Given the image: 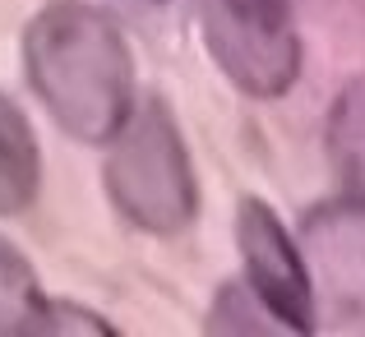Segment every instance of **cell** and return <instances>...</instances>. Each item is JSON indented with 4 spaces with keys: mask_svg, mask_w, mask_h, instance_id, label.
<instances>
[{
    "mask_svg": "<svg viewBox=\"0 0 365 337\" xmlns=\"http://www.w3.org/2000/svg\"><path fill=\"white\" fill-rule=\"evenodd\" d=\"M24 65L46 111L74 139H111L134 111V61L111 19L88 5H51L28 24Z\"/></svg>",
    "mask_w": 365,
    "mask_h": 337,
    "instance_id": "6da1fadb",
    "label": "cell"
},
{
    "mask_svg": "<svg viewBox=\"0 0 365 337\" xmlns=\"http://www.w3.org/2000/svg\"><path fill=\"white\" fill-rule=\"evenodd\" d=\"M107 143L111 152L102 176H107L111 204L134 227L158 231V236L190 227V217L199 208V185L176 120L158 102H143L125 115Z\"/></svg>",
    "mask_w": 365,
    "mask_h": 337,
    "instance_id": "7a4b0ae2",
    "label": "cell"
},
{
    "mask_svg": "<svg viewBox=\"0 0 365 337\" xmlns=\"http://www.w3.org/2000/svg\"><path fill=\"white\" fill-rule=\"evenodd\" d=\"M208 56L236 88L255 98H277L296 83L301 42L282 5L273 0H199Z\"/></svg>",
    "mask_w": 365,
    "mask_h": 337,
    "instance_id": "3957f363",
    "label": "cell"
},
{
    "mask_svg": "<svg viewBox=\"0 0 365 337\" xmlns=\"http://www.w3.org/2000/svg\"><path fill=\"white\" fill-rule=\"evenodd\" d=\"M236 245H241L245 259V282L255 291V301L264 305V314L292 333H310L314 310H319L310 264L301 259L296 240L287 236L273 208L259 204V199H245L241 213H236Z\"/></svg>",
    "mask_w": 365,
    "mask_h": 337,
    "instance_id": "277c9868",
    "label": "cell"
},
{
    "mask_svg": "<svg viewBox=\"0 0 365 337\" xmlns=\"http://www.w3.org/2000/svg\"><path fill=\"white\" fill-rule=\"evenodd\" d=\"M310 249L319 264L324 301L347 319H365V204L329 208L324 217H314Z\"/></svg>",
    "mask_w": 365,
    "mask_h": 337,
    "instance_id": "5b68a950",
    "label": "cell"
},
{
    "mask_svg": "<svg viewBox=\"0 0 365 337\" xmlns=\"http://www.w3.org/2000/svg\"><path fill=\"white\" fill-rule=\"evenodd\" d=\"M37 180H42V157L33 125L0 93V213H24L37 195Z\"/></svg>",
    "mask_w": 365,
    "mask_h": 337,
    "instance_id": "8992f818",
    "label": "cell"
},
{
    "mask_svg": "<svg viewBox=\"0 0 365 337\" xmlns=\"http://www.w3.org/2000/svg\"><path fill=\"white\" fill-rule=\"evenodd\" d=\"M329 152H333V167H338L347 195L356 204H365V79L351 83L342 93V102L333 107Z\"/></svg>",
    "mask_w": 365,
    "mask_h": 337,
    "instance_id": "52a82bcc",
    "label": "cell"
},
{
    "mask_svg": "<svg viewBox=\"0 0 365 337\" xmlns=\"http://www.w3.org/2000/svg\"><path fill=\"white\" fill-rule=\"evenodd\" d=\"M46 296L37 291V277L28 273L24 254L9 240H0V333H33Z\"/></svg>",
    "mask_w": 365,
    "mask_h": 337,
    "instance_id": "ba28073f",
    "label": "cell"
},
{
    "mask_svg": "<svg viewBox=\"0 0 365 337\" xmlns=\"http://www.w3.org/2000/svg\"><path fill=\"white\" fill-rule=\"evenodd\" d=\"M273 5H282V9H292V5H296V0H273Z\"/></svg>",
    "mask_w": 365,
    "mask_h": 337,
    "instance_id": "9c48e42d",
    "label": "cell"
}]
</instances>
